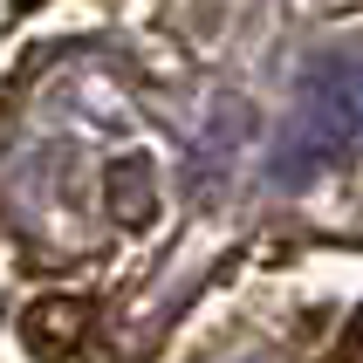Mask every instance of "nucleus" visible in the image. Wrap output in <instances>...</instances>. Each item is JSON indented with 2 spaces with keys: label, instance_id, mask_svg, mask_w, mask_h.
I'll return each mask as SVG.
<instances>
[{
  "label": "nucleus",
  "instance_id": "obj_2",
  "mask_svg": "<svg viewBox=\"0 0 363 363\" xmlns=\"http://www.w3.org/2000/svg\"><path fill=\"white\" fill-rule=\"evenodd\" d=\"M329 363H363V308H357V323L343 329V343H336V357Z\"/></svg>",
  "mask_w": 363,
  "mask_h": 363
},
{
  "label": "nucleus",
  "instance_id": "obj_1",
  "mask_svg": "<svg viewBox=\"0 0 363 363\" xmlns=\"http://www.w3.org/2000/svg\"><path fill=\"white\" fill-rule=\"evenodd\" d=\"M82 329H89V308H82V302H35V308H28V350L48 357V363L76 357Z\"/></svg>",
  "mask_w": 363,
  "mask_h": 363
}]
</instances>
